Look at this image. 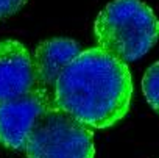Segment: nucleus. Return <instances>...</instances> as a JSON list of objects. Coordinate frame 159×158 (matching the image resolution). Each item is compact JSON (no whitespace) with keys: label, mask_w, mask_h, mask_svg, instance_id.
Wrapping results in <instances>:
<instances>
[{"label":"nucleus","mask_w":159,"mask_h":158,"mask_svg":"<svg viewBox=\"0 0 159 158\" xmlns=\"http://www.w3.org/2000/svg\"><path fill=\"white\" fill-rule=\"evenodd\" d=\"M133 78L126 63L102 47L81 50L61 72L55 105L89 128H108L129 111Z\"/></svg>","instance_id":"obj_1"},{"label":"nucleus","mask_w":159,"mask_h":158,"mask_svg":"<svg viewBox=\"0 0 159 158\" xmlns=\"http://www.w3.org/2000/svg\"><path fill=\"white\" fill-rule=\"evenodd\" d=\"M94 35L98 47L133 63L156 44L159 19L142 0H112L98 13Z\"/></svg>","instance_id":"obj_2"},{"label":"nucleus","mask_w":159,"mask_h":158,"mask_svg":"<svg viewBox=\"0 0 159 158\" xmlns=\"http://www.w3.org/2000/svg\"><path fill=\"white\" fill-rule=\"evenodd\" d=\"M24 150L28 158H94V133L52 105L36 119Z\"/></svg>","instance_id":"obj_3"},{"label":"nucleus","mask_w":159,"mask_h":158,"mask_svg":"<svg viewBox=\"0 0 159 158\" xmlns=\"http://www.w3.org/2000/svg\"><path fill=\"white\" fill-rule=\"evenodd\" d=\"M55 105L53 96L42 88L11 100L0 102V142L14 150H24L36 119Z\"/></svg>","instance_id":"obj_4"},{"label":"nucleus","mask_w":159,"mask_h":158,"mask_svg":"<svg viewBox=\"0 0 159 158\" xmlns=\"http://www.w3.org/2000/svg\"><path fill=\"white\" fill-rule=\"evenodd\" d=\"M38 88L34 61L16 39L0 41V102L22 97Z\"/></svg>","instance_id":"obj_5"},{"label":"nucleus","mask_w":159,"mask_h":158,"mask_svg":"<svg viewBox=\"0 0 159 158\" xmlns=\"http://www.w3.org/2000/svg\"><path fill=\"white\" fill-rule=\"evenodd\" d=\"M81 45L69 38H52L42 41L34 50V70L38 88L55 89V83L61 72L81 53Z\"/></svg>","instance_id":"obj_6"},{"label":"nucleus","mask_w":159,"mask_h":158,"mask_svg":"<svg viewBox=\"0 0 159 158\" xmlns=\"http://www.w3.org/2000/svg\"><path fill=\"white\" fill-rule=\"evenodd\" d=\"M142 93L150 107L159 114V60L145 70L142 77Z\"/></svg>","instance_id":"obj_7"},{"label":"nucleus","mask_w":159,"mask_h":158,"mask_svg":"<svg viewBox=\"0 0 159 158\" xmlns=\"http://www.w3.org/2000/svg\"><path fill=\"white\" fill-rule=\"evenodd\" d=\"M27 2L28 0H0V21L20 11Z\"/></svg>","instance_id":"obj_8"}]
</instances>
